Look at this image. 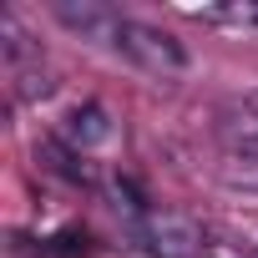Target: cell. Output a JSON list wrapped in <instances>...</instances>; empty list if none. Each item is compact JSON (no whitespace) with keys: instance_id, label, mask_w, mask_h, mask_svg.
Returning a JSON list of instances; mask_svg holds the SVG:
<instances>
[{"instance_id":"1","label":"cell","mask_w":258,"mask_h":258,"mask_svg":"<svg viewBox=\"0 0 258 258\" xmlns=\"http://www.w3.org/2000/svg\"><path fill=\"white\" fill-rule=\"evenodd\" d=\"M111 51H116V56H126L137 71L162 76V81L187 71V51H182V41H172L167 31H157V26H147V21H126V16H121Z\"/></svg>"},{"instance_id":"6","label":"cell","mask_w":258,"mask_h":258,"mask_svg":"<svg viewBox=\"0 0 258 258\" xmlns=\"http://www.w3.org/2000/svg\"><path fill=\"white\" fill-rule=\"evenodd\" d=\"M11 86H16V96L21 101H41V96H51L56 91V76L46 71V61L36 56V61H26V66H11Z\"/></svg>"},{"instance_id":"3","label":"cell","mask_w":258,"mask_h":258,"mask_svg":"<svg viewBox=\"0 0 258 258\" xmlns=\"http://www.w3.org/2000/svg\"><path fill=\"white\" fill-rule=\"evenodd\" d=\"M56 21L66 31H76L81 41H96V46H111L116 41V26H121V16L111 6H96V0H81V6H76V0H61Z\"/></svg>"},{"instance_id":"4","label":"cell","mask_w":258,"mask_h":258,"mask_svg":"<svg viewBox=\"0 0 258 258\" xmlns=\"http://www.w3.org/2000/svg\"><path fill=\"white\" fill-rule=\"evenodd\" d=\"M187 21L218 31H258V0H228V6H182Z\"/></svg>"},{"instance_id":"2","label":"cell","mask_w":258,"mask_h":258,"mask_svg":"<svg viewBox=\"0 0 258 258\" xmlns=\"http://www.w3.org/2000/svg\"><path fill=\"white\" fill-rule=\"evenodd\" d=\"M137 238L152 258H208V233L182 213H142Z\"/></svg>"},{"instance_id":"5","label":"cell","mask_w":258,"mask_h":258,"mask_svg":"<svg viewBox=\"0 0 258 258\" xmlns=\"http://www.w3.org/2000/svg\"><path fill=\"white\" fill-rule=\"evenodd\" d=\"M106 137H111V121H106L101 106H76V111L66 116V142H71V152H91V147L106 142Z\"/></svg>"}]
</instances>
